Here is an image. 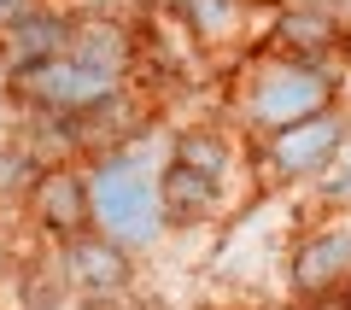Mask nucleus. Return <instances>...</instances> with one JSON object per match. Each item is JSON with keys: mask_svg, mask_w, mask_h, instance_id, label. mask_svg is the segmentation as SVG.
<instances>
[{"mask_svg": "<svg viewBox=\"0 0 351 310\" xmlns=\"http://www.w3.org/2000/svg\"><path fill=\"white\" fill-rule=\"evenodd\" d=\"M12 12H24V0H0V24H6Z\"/></svg>", "mask_w": 351, "mask_h": 310, "instance_id": "4468645a", "label": "nucleus"}, {"mask_svg": "<svg viewBox=\"0 0 351 310\" xmlns=\"http://www.w3.org/2000/svg\"><path fill=\"white\" fill-rule=\"evenodd\" d=\"M29 211H36V223L47 228V235H59V240L88 235V228H94V211H88V176L41 170L36 182H29Z\"/></svg>", "mask_w": 351, "mask_h": 310, "instance_id": "423d86ee", "label": "nucleus"}, {"mask_svg": "<svg viewBox=\"0 0 351 310\" xmlns=\"http://www.w3.org/2000/svg\"><path fill=\"white\" fill-rule=\"evenodd\" d=\"M287 275H293V293L328 298L339 281H351V235H346V228H322V235L299 240Z\"/></svg>", "mask_w": 351, "mask_h": 310, "instance_id": "0eeeda50", "label": "nucleus"}, {"mask_svg": "<svg viewBox=\"0 0 351 310\" xmlns=\"http://www.w3.org/2000/svg\"><path fill=\"white\" fill-rule=\"evenodd\" d=\"M322 106H328V76L311 71V64H281V71H269L252 88L246 117L258 129H287V123H299V117L322 112Z\"/></svg>", "mask_w": 351, "mask_h": 310, "instance_id": "7ed1b4c3", "label": "nucleus"}, {"mask_svg": "<svg viewBox=\"0 0 351 310\" xmlns=\"http://www.w3.org/2000/svg\"><path fill=\"white\" fill-rule=\"evenodd\" d=\"M64 281L76 287V293L88 298H117L129 287V275H135V263H129V246H117V240L106 235H76L64 240Z\"/></svg>", "mask_w": 351, "mask_h": 310, "instance_id": "39448f33", "label": "nucleus"}, {"mask_svg": "<svg viewBox=\"0 0 351 310\" xmlns=\"http://www.w3.org/2000/svg\"><path fill=\"white\" fill-rule=\"evenodd\" d=\"M100 310H117V305H106V298H100Z\"/></svg>", "mask_w": 351, "mask_h": 310, "instance_id": "2eb2a0df", "label": "nucleus"}, {"mask_svg": "<svg viewBox=\"0 0 351 310\" xmlns=\"http://www.w3.org/2000/svg\"><path fill=\"white\" fill-rule=\"evenodd\" d=\"M29 158H24V152H0V187H24L29 182Z\"/></svg>", "mask_w": 351, "mask_h": 310, "instance_id": "f8f14e48", "label": "nucleus"}, {"mask_svg": "<svg viewBox=\"0 0 351 310\" xmlns=\"http://www.w3.org/2000/svg\"><path fill=\"white\" fill-rule=\"evenodd\" d=\"M0 29H6V59H12V71H29V64L64 53V36H71L64 18H53V12H12Z\"/></svg>", "mask_w": 351, "mask_h": 310, "instance_id": "1a4fd4ad", "label": "nucleus"}, {"mask_svg": "<svg viewBox=\"0 0 351 310\" xmlns=\"http://www.w3.org/2000/svg\"><path fill=\"white\" fill-rule=\"evenodd\" d=\"M328 24L322 18H287V24H281V53H299V59H316V53H328Z\"/></svg>", "mask_w": 351, "mask_h": 310, "instance_id": "9b49d317", "label": "nucleus"}, {"mask_svg": "<svg viewBox=\"0 0 351 310\" xmlns=\"http://www.w3.org/2000/svg\"><path fill=\"white\" fill-rule=\"evenodd\" d=\"M88 211L100 223L106 240L117 246H147V240L164 235V217H158V193H152V176L141 170L135 158H100L94 176H88Z\"/></svg>", "mask_w": 351, "mask_h": 310, "instance_id": "f257e3e1", "label": "nucleus"}, {"mask_svg": "<svg viewBox=\"0 0 351 310\" xmlns=\"http://www.w3.org/2000/svg\"><path fill=\"white\" fill-rule=\"evenodd\" d=\"M339 147H346V117H339L334 106H322V112L276 129V141H269V164L299 182V176H322L328 164L339 158Z\"/></svg>", "mask_w": 351, "mask_h": 310, "instance_id": "20e7f679", "label": "nucleus"}, {"mask_svg": "<svg viewBox=\"0 0 351 310\" xmlns=\"http://www.w3.org/2000/svg\"><path fill=\"white\" fill-rule=\"evenodd\" d=\"M112 88H117L112 71L82 64L76 53H53V59L18 71V94L36 99V106H47V112H94V106L112 99Z\"/></svg>", "mask_w": 351, "mask_h": 310, "instance_id": "f03ea898", "label": "nucleus"}, {"mask_svg": "<svg viewBox=\"0 0 351 310\" xmlns=\"http://www.w3.org/2000/svg\"><path fill=\"white\" fill-rule=\"evenodd\" d=\"M188 18L193 24H205V29H223V0H188Z\"/></svg>", "mask_w": 351, "mask_h": 310, "instance_id": "ddd939ff", "label": "nucleus"}, {"mask_svg": "<svg viewBox=\"0 0 351 310\" xmlns=\"http://www.w3.org/2000/svg\"><path fill=\"white\" fill-rule=\"evenodd\" d=\"M176 158L188 164V170H199L205 182L223 187V176H228V164H234V152H228V141H223V135L199 129V135H182V141H176Z\"/></svg>", "mask_w": 351, "mask_h": 310, "instance_id": "9d476101", "label": "nucleus"}, {"mask_svg": "<svg viewBox=\"0 0 351 310\" xmlns=\"http://www.w3.org/2000/svg\"><path fill=\"white\" fill-rule=\"evenodd\" d=\"M152 193H158L164 228H193V223H205V217L217 211V193H223V187L205 182L199 170H188L182 158H170V164H164V176L152 182Z\"/></svg>", "mask_w": 351, "mask_h": 310, "instance_id": "6e6552de", "label": "nucleus"}]
</instances>
